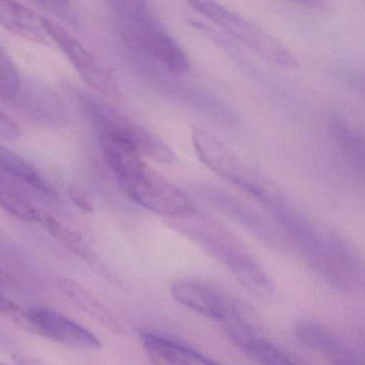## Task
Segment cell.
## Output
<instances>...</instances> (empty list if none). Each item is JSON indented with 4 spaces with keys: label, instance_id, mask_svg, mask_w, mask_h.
<instances>
[{
    "label": "cell",
    "instance_id": "1",
    "mask_svg": "<svg viewBox=\"0 0 365 365\" xmlns=\"http://www.w3.org/2000/svg\"><path fill=\"white\" fill-rule=\"evenodd\" d=\"M250 195L274 216L319 278L344 293L364 287L361 261L346 242L317 227L285 193L265 180Z\"/></svg>",
    "mask_w": 365,
    "mask_h": 365
},
{
    "label": "cell",
    "instance_id": "2",
    "mask_svg": "<svg viewBox=\"0 0 365 365\" xmlns=\"http://www.w3.org/2000/svg\"><path fill=\"white\" fill-rule=\"evenodd\" d=\"M107 164L124 192L141 207L171 219L196 212L191 197L179 187L150 168L129 143L111 136H99Z\"/></svg>",
    "mask_w": 365,
    "mask_h": 365
},
{
    "label": "cell",
    "instance_id": "3",
    "mask_svg": "<svg viewBox=\"0 0 365 365\" xmlns=\"http://www.w3.org/2000/svg\"><path fill=\"white\" fill-rule=\"evenodd\" d=\"M171 225L220 262L249 293L266 302L278 298L274 280L226 229L196 212L173 219Z\"/></svg>",
    "mask_w": 365,
    "mask_h": 365
},
{
    "label": "cell",
    "instance_id": "4",
    "mask_svg": "<svg viewBox=\"0 0 365 365\" xmlns=\"http://www.w3.org/2000/svg\"><path fill=\"white\" fill-rule=\"evenodd\" d=\"M122 40L135 53L152 58L176 74H186L191 62L148 0H107Z\"/></svg>",
    "mask_w": 365,
    "mask_h": 365
},
{
    "label": "cell",
    "instance_id": "5",
    "mask_svg": "<svg viewBox=\"0 0 365 365\" xmlns=\"http://www.w3.org/2000/svg\"><path fill=\"white\" fill-rule=\"evenodd\" d=\"M193 10L231 34L261 59L279 68L295 70V56L265 30L229 10L216 0H184Z\"/></svg>",
    "mask_w": 365,
    "mask_h": 365
},
{
    "label": "cell",
    "instance_id": "6",
    "mask_svg": "<svg viewBox=\"0 0 365 365\" xmlns=\"http://www.w3.org/2000/svg\"><path fill=\"white\" fill-rule=\"evenodd\" d=\"M81 107L90 124L99 136H111L132 145L141 155L163 164H173L177 155L160 137L147 128L131 121L106 103L89 94L79 96Z\"/></svg>",
    "mask_w": 365,
    "mask_h": 365
},
{
    "label": "cell",
    "instance_id": "7",
    "mask_svg": "<svg viewBox=\"0 0 365 365\" xmlns=\"http://www.w3.org/2000/svg\"><path fill=\"white\" fill-rule=\"evenodd\" d=\"M43 26L49 40L59 47L90 88L106 98H120L119 87L111 73L73 34L53 19L43 17Z\"/></svg>",
    "mask_w": 365,
    "mask_h": 365
},
{
    "label": "cell",
    "instance_id": "8",
    "mask_svg": "<svg viewBox=\"0 0 365 365\" xmlns=\"http://www.w3.org/2000/svg\"><path fill=\"white\" fill-rule=\"evenodd\" d=\"M193 192L206 204L244 227L261 244L270 249H282V238L271 223L242 200L209 184H195Z\"/></svg>",
    "mask_w": 365,
    "mask_h": 365
},
{
    "label": "cell",
    "instance_id": "9",
    "mask_svg": "<svg viewBox=\"0 0 365 365\" xmlns=\"http://www.w3.org/2000/svg\"><path fill=\"white\" fill-rule=\"evenodd\" d=\"M192 145L197 158L207 168L238 188L242 189L256 175L224 143L201 128L193 130Z\"/></svg>",
    "mask_w": 365,
    "mask_h": 365
},
{
    "label": "cell",
    "instance_id": "10",
    "mask_svg": "<svg viewBox=\"0 0 365 365\" xmlns=\"http://www.w3.org/2000/svg\"><path fill=\"white\" fill-rule=\"evenodd\" d=\"M28 321L45 336L77 349H98L101 342L91 331L66 315L36 308L28 313Z\"/></svg>",
    "mask_w": 365,
    "mask_h": 365
},
{
    "label": "cell",
    "instance_id": "11",
    "mask_svg": "<svg viewBox=\"0 0 365 365\" xmlns=\"http://www.w3.org/2000/svg\"><path fill=\"white\" fill-rule=\"evenodd\" d=\"M171 293L178 304L219 323L225 319L235 302L211 285L189 279L174 282Z\"/></svg>",
    "mask_w": 365,
    "mask_h": 365
},
{
    "label": "cell",
    "instance_id": "12",
    "mask_svg": "<svg viewBox=\"0 0 365 365\" xmlns=\"http://www.w3.org/2000/svg\"><path fill=\"white\" fill-rule=\"evenodd\" d=\"M0 26L23 40L49 45V38L39 16L17 0H0Z\"/></svg>",
    "mask_w": 365,
    "mask_h": 365
},
{
    "label": "cell",
    "instance_id": "13",
    "mask_svg": "<svg viewBox=\"0 0 365 365\" xmlns=\"http://www.w3.org/2000/svg\"><path fill=\"white\" fill-rule=\"evenodd\" d=\"M141 342L146 353L160 364L221 365L166 336L146 332L141 334Z\"/></svg>",
    "mask_w": 365,
    "mask_h": 365
},
{
    "label": "cell",
    "instance_id": "14",
    "mask_svg": "<svg viewBox=\"0 0 365 365\" xmlns=\"http://www.w3.org/2000/svg\"><path fill=\"white\" fill-rule=\"evenodd\" d=\"M0 171L17 181L29 185L43 195H55L54 187L32 165L2 145H0Z\"/></svg>",
    "mask_w": 365,
    "mask_h": 365
},
{
    "label": "cell",
    "instance_id": "15",
    "mask_svg": "<svg viewBox=\"0 0 365 365\" xmlns=\"http://www.w3.org/2000/svg\"><path fill=\"white\" fill-rule=\"evenodd\" d=\"M332 135L347 163L360 175L364 173V140L361 133L342 118L331 122Z\"/></svg>",
    "mask_w": 365,
    "mask_h": 365
},
{
    "label": "cell",
    "instance_id": "16",
    "mask_svg": "<svg viewBox=\"0 0 365 365\" xmlns=\"http://www.w3.org/2000/svg\"><path fill=\"white\" fill-rule=\"evenodd\" d=\"M0 207L26 222H36L38 219L39 210L23 197L2 171H0Z\"/></svg>",
    "mask_w": 365,
    "mask_h": 365
},
{
    "label": "cell",
    "instance_id": "17",
    "mask_svg": "<svg viewBox=\"0 0 365 365\" xmlns=\"http://www.w3.org/2000/svg\"><path fill=\"white\" fill-rule=\"evenodd\" d=\"M294 331L301 344L324 356L340 340L325 326L311 321L298 322Z\"/></svg>",
    "mask_w": 365,
    "mask_h": 365
},
{
    "label": "cell",
    "instance_id": "18",
    "mask_svg": "<svg viewBox=\"0 0 365 365\" xmlns=\"http://www.w3.org/2000/svg\"><path fill=\"white\" fill-rule=\"evenodd\" d=\"M241 351L259 365H308L259 336L252 339Z\"/></svg>",
    "mask_w": 365,
    "mask_h": 365
},
{
    "label": "cell",
    "instance_id": "19",
    "mask_svg": "<svg viewBox=\"0 0 365 365\" xmlns=\"http://www.w3.org/2000/svg\"><path fill=\"white\" fill-rule=\"evenodd\" d=\"M60 287L77 306L84 309L85 312L94 315L96 319H101L103 323H109V317L100 302L81 284L70 279H62L60 280Z\"/></svg>",
    "mask_w": 365,
    "mask_h": 365
},
{
    "label": "cell",
    "instance_id": "20",
    "mask_svg": "<svg viewBox=\"0 0 365 365\" xmlns=\"http://www.w3.org/2000/svg\"><path fill=\"white\" fill-rule=\"evenodd\" d=\"M36 222L41 223L43 227L46 229V231L51 234V236L59 240L62 244L66 245L69 249L76 252L77 255H81V257H88L89 251H88L87 246L84 244L83 240L74 232L69 230L64 225H60L57 220L49 215L39 210L38 219Z\"/></svg>",
    "mask_w": 365,
    "mask_h": 365
},
{
    "label": "cell",
    "instance_id": "21",
    "mask_svg": "<svg viewBox=\"0 0 365 365\" xmlns=\"http://www.w3.org/2000/svg\"><path fill=\"white\" fill-rule=\"evenodd\" d=\"M21 91L19 70L10 56L0 46V101L16 100Z\"/></svg>",
    "mask_w": 365,
    "mask_h": 365
},
{
    "label": "cell",
    "instance_id": "22",
    "mask_svg": "<svg viewBox=\"0 0 365 365\" xmlns=\"http://www.w3.org/2000/svg\"><path fill=\"white\" fill-rule=\"evenodd\" d=\"M328 360L331 365H364V359L358 351L345 342L342 343Z\"/></svg>",
    "mask_w": 365,
    "mask_h": 365
},
{
    "label": "cell",
    "instance_id": "23",
    "mask_svg": "<svg viewBox=\"0 0 365 365\" xmlns=\"http://www.w3.org/2000/svg\"><path fill=\"white\" fill-rule=\"evenodd\" d=\"M69 197L79 210L87 212L94 210V199H92L89 191L86 190L83 187L79 186V185H71L69 187Z\"/></svg>",
    "mask_w": 365,
    "mask_h": 365
},
{
    "label": "cell",
    "instance_id": "24",
    "mask_svg": "<svg viewBox=\"0 0 365 365\" xmlns=\"http://www.w3.org/2000/svg\"><path fill=\"white\" fill-rule=\"evenodd\" d=\"M21 135V130L19 124L8 115L0 113V139L15 140L19 138Z\"/></svg>",
    "mask_w": 365,
    "mask_h": 365
},
{
    "label": "cell",
    "instance_id": "25",
    "mask_svg": "<svg viewBox=\"0 0 365 365\" xmlns=\"http://www.w3.org/2000/svg\"><path fill=\"white\" fill-rule=\"evenodd\" d=\"M16 309L17 307L11 300L6 299L0 294V312H13Z\"/></svg>",
    "mask_w": 365,
    "mask_h": 365
},
{
    "label": "cell",
    "instance_id": "26",
    "mask_svg": "<svg viewBox=\"0 0 365 365\" xmlns=\"http://www.w3.org/2000/svg\"><path fill=\"white\" fill-rule=\"evenodd\" d=\"M291 1L296 2V4H301L304 6H310V8H314V6H319L321 4V0H291Z\"/></svg>",
    "mask_w": 365,
    "mask_h": 365
},
{
    "label": "cell",
    "instance_id": "27",
    "mask_svg": "<svg viewBox=\"0 0 365 365\" xmlns=\"http://www.w3.org/2000/svg\"><path fill=\"white\" fill-rule=\"evenodd\" d=\"M0 365H6V364H2V362H0Z\"/></svg>",
    "mask_w": 365,
    "mask_h": 365
}]
</instances>
